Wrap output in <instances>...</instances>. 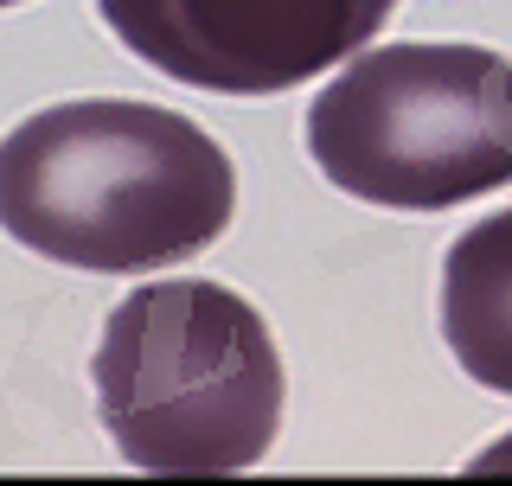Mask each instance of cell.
Listing matches in <instances>:
<instances>
[{
	"instance_id": "3957f363",
	"label": "cell",
	"mask_w": 512,
	"mask_h": 486,
	"mask_svg": "<svg viewBox=\"0 0 512 486\" xmlns=\"http://www.w3.org/2000/svg\"><path fill=\"white\" fill-rule=\"evenodd\" d=\"M308 154L346 199L448 212L512 186V58L487 45H378L308 103Z\"/></svg>"
},
{
	"instance_id": "6da1fadb",
	"label": "cell",
	"mask_w": 512,
	"mask_h": 486,
	"mask_svg": "<svg viewBox=\"0 0 512 486\" xmlns=\"http://www.w3.org/2000/svg\"><path fill=\"white\" fill-rule=\"evenodd\" d=\"M237 212V167L199 122L128 96L52 103L0 135V231L90 275L199 256Z\"/></svg>"
},
{
	"instance_id": "277c9868",
	"label": "cell",
	"mask_w": 512,
	"mask_h": 486,
	"mask_svg": "<svg viewBox=\"0 0 512 486\" xmlns=\"http://www.w3.org/2000/svg\"><path fill=\"white\" fill-rule=\"evenodd\" d=\"M397 0H96L160 77L212 96H282L365 52Z\"/></svg>"
},
{
	"instance_id": "5b68a950",
	"label": "cell",
	"mask_w": 512,
	"mask_h": 486,
	"mask_svg": "<svg viewBox=\"0 0 512 486\" xmlns=\"http://www.w3.org/2000/svg\"><path fill=\"white\" fill-rule=\"evenodd\" d=\"M442 339L474 384L512 397V205L448 243Z\"/></svg>"
},
{
	"instance_id": "7a4b0ae2",
	"label": "cell",
	"mask_w": 512,
	"mask_h": 486,
	"mask_svg": "<svg viewBox=\"0 0 512 486\" xmlns=\"http://www.w3.org/2000/svg\"><path fill=\"white\" fill-rule=\"evenodd\" d=\"M96 416L135 474H250L282 429V352L224 282H141L109 307L90 359Z\"/></svg>"
},
{
	"instance_id": "8992f818",
	"label": "cell",
	"mask_w": 512,
	"mask_h": 486,
	"mask_svg": "<svg viewBox=\"0 0 512 486\" xmlns=\"http://www.w3.org/2000/svg\"><path fill=\"white\" fill-rule=\"evenodd\" d=\"M0 7H20V0H0Z\"/></svg>"
}]
</instances>
